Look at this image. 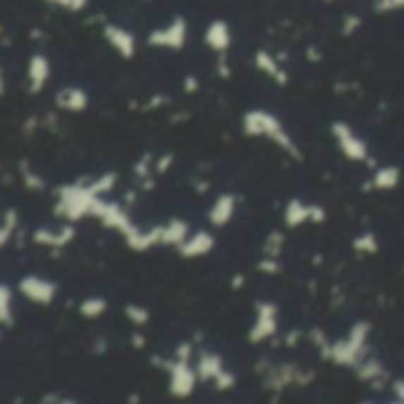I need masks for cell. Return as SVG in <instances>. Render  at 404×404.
I'll return each instance as SVG.
<instances>
[{"mask_svg":"<svg viewBox=\"0 0 404 404\" xmlns=\"http://www.w3.org/2000/svg\"><path fill=\"white\" fill-rule=\"evenodd\" d=\"M116 173L106 171L99 175H87L73 183H64L55 190V206L52 213L64 222H83L95 218V208L104 197H109L116 187Z\"/></svg>","mask_w":404,"mask_h":404,"instance_id":"obj_1","label":"cell"},{"mask_svg":"<svg viewBox=\"0 0 404 404\" xmlns=\"http://www.w3.org/2000/svg\"><path fill=\"white\" fill-rule=\"evenodd\" d=\"M241 130H244L246 137L267 140V142H272L277 149H281L286 157H291L295 161L302 159V154L298 149V145H295L293 135L288 133L284 121H281L274 111L260 109V106L248 109L244 116H241Z\"/></svg>","mask_w":404,"mask_h":404,"instance_id":"obj_2","label":"cell"},{"mask_svg":"<svg viewBox=\"0 0 404 404\" xmlns=\"http://www.w3.org/2000/svg\"><path fill=\"white\" fill-rule=\"evenodd\" d=\"M369 336H372V324L369 322H355L350 331L338 341H331V348L324 360L333 362L336 367L355 369L362 360H367L369 353Z\"/></svg>","mask_w":404,"mask_h":404,"instance_id":"obj_3","label":"cell"},{"mask_svg":"<svg viewBox=\"0 0 404 404\" xmlns=\"http://www.w3.org/2000/svg\"><path fill=\"white\" fill-rule=\"evenodd\" d=\"M331 137L336 147H338V152L348 161H353V164H372V152H369L367 140L345 121H333Z\"/></svg>","mask_w":404,"mask_h":404,"instance_id":"obj_4","label":"cell"},{"mask_svg":"<svg viewBox=\"0 0 404 404\" xmlns=\"http://www.w3.org/2000/svg\"><path fill=\"white\" fill-rule=\"evenodd\" d=\"M314 381V374L310 369L298 367L295 362H281V365L269 367L262 376V388L269 393H284L291 386H310Z\"/></svg>","mask_w":404,"mask_h":404,"instance_id":"obj_5","label":"cell"},{"mask_svg":"<svg viewBox=\"0 0 404 404\" xmlns=\"http://www.w3.org/2000/svg\"><path fill=\"white\" fill-rule=\"evenodd\" d=\"M187 40H190V22H187L183 15H175L173 19H168L166 24L152 29L149 36H147V43H149L152 48L171 50V52L185 50Z\"/></svg>","mask_w":404,"mask_h":404,"instance_id":"obj_6","label":"cell"},{"mask_svg":"<svg viewBox=\"0 0 404 404\" xmlns=\"http://www.w3.org/2000/svg\"><path fill=\"white\" fill-rule=\"evenodd\" d=\"M197 374L201 381L206 383H213L215 390H220V393H225V390H232L237 386V376H234L230 369H227L225 360L213 353V350H201L199 357H197Z\"/></svg>","mask_w":404,"mask_h":404,"instance_id":"obj_7","label":"cell"},{"mask_svg":"<svg viewBox=\"0 0 404 404\" xmlns=\"http://www.w3.org/2000/svg\"><path fill=\"white\" fill-rule=\"evenodd\" d=\"M166 372H168V393L178 400H187V397L194 395V390L199 386V374L197 367L190 365V360H173L166 362Z\"/></svg>","mask_w":404,"mask_h":404,"instance_id":"obj_8","label":"cell"},{"mask_svg":"<svg viewBox=\"0 0 404 404\" xmlns=\"http://www.w3.org/2000/svg\"><path fill=\"white\" fill-rule=\"evenodd\" d=\"M95 218L102 222L106 230L118 232L121 237H123V241L130 239L133 234L137 232V227H140V225H135V222H133V215L128 213V208L123 204H118V201H111L109 197H104L97 204Z\"/></svg>","mask_w":404,"mask_h":404,"instance_id":"obj_9","label":"cell"},{"mask_svg":"<svg viewBox=\"0 0 404 404\" xmlns=\"http://www.w3.org/2000/svg\"><path fill=\"white\" fill-rule=\"evenodd\" d=\"M279 331V307L272 300H258L255 302V319L248 329V343L260 345V343L272 341Z\"/></svg>","mask_w":404,"mask_h":404,"instance_id":"obj_10","label":"cell"},{"mask_svg":"<svg viewBox=\"0 0 404 404\" xmlns=\"http://www.w3.org/2000/svg\"><path fill=\"white\" fill-rule=\"evenodd\" d=\"M17 293L29 302H33V305L48 307L55 302L59 286L48 277H40V274H24L17 284Z\"/></svg>","mask_w":404,"mask_h":404,"instance_id":"obj_11","label":"cell"},{"mask_svg":"<svg viewBox=\"0 0 404 404\" xmlns=\"http://www.w3.org/2000/svg\"><path fill=\"white\" fill-rule=\"evenodd\" d=\"M284 225L286 227H302V225H322L326 222V211L319 204H312V201H302L298 197L288 199L284 206Z\"/></svg>","mask_w":404,"mask_h":404,"instance_id":"obj_12","label":"cell"},{"mask_svg":"<svg viewBox=\"0 0 404 404\" xmlns=\"http://www.w3.org/2000/svg\"><path fill=\"white\" fill-rule=\"evenodd\" d=\"M33 244L43 246V248H52V251H59V248H66L76 239V225L73 222H59V225H45L38 227L36 232L31 234Z\"/></svg>","mask_w":404,"mask_h":404,"instance_id":"obj_13","label":"cell"},{"mask_svg":"<svg viewBox=\"0 0 404 404\" xmlns=\"http://www.w3.org/2000/svg\"><path fill=\"white\" fill-rule=\"evenodd\" d=\"M102 36L106 40V45H109L121 59H133L137 55V36H135L130 29H126L123 24L106 22L102 26Z\"/></svg>","mask_w":404,"mask_h":404,"instance_id":"obj_14","label":"cell"},{"mask_svg":"<svg viewBox=\"0 0 404 404\" xmlns=\"http://www.w3.org/2000/svg\"><path fill=\"white\" fill-rule=\"evenodd\" d=\"M239 211V197L232 192H222L218 197L213 199L211 208H208L206 218H208V225L213 230H220V227H227L230 222L234 220V215Z\"/></svg>","mask_w":404,"mask_h":404,"instance_id":"obj_15","label":"cell"},{"mask_svg":"<svg viewBox=\"0 0 404 404\" xmlns=\"http://www.w3.org/2000/svg\"><path fill=\"white\" fill-rule=\"evenodd\" d=\"M52 78V64L48 55L43 52H33L26 62V85H29V92L36 95V92H43L45 85L50 83Z\"/></svg>","mask_w":404,"mask_h":404,"instance_id":"obj_16","label":"cell"},{"mask_svg":"<svg viewBox=\"0 0 404 404\" xmlns=\"http://www.w3.org/2000/svg\"><path fill=\"white\" fill-rule=\"evenodd\" d=\"M215 244H218V239H215L213 230H192L190 237L185 239V244L178 248V253L183 255L185 260H197L213 253Z\"/></svg>","mask_w":404,"mask_h":404,"instance_id":"obj_17","label":"cell"},{"mask_svg":"<svg viewBox=\"0 0 404 404\" xmlns=\"http://www.w3.org/2000/svg\"><path fill=\"white\" fill-rule=\"evenodd\" d=\"M204 43L218 57H225L232 48V26L225 19H213L204 31Z\"/></svg>","mask_w":404,"mask_h":404,"instance_id":"obj_18","label":"cell"},{"mask_svg":"<svg viewBox=\"0 0 404 404\" xmlns=\"http://www.w3.org/2000/svg\"><path fill=\"white\" fill-rule=\"evenodd\" d=\"M55 106L66 114H83L87 106H90V95H87V90L80 85H64L57 90Z\"/></svg>","mask_w":404,"mask_h":404,"instance_id":"obj_19","label":"cell"},{"mask_svg":"<svg viewBox=\"0 0 404 404\" xmlns=\"http://www.w3.org/2000/svg\"><path fill=\"white\" fill-rule=\"evenodd\" d=\"M253 64L262 76H267L269 80H274L277 85H286L288 83V73L281 64V59L277 55H272L269 50H258L253 57Z\"/></svg>","mask_w":404,"mask_h":404,"instance_id":"obj_20","label":"cell"},{"mask_svg":"<svg viewBox=\"0 0 404 404\" xmlns=\"http://www.w3.org/2000/svg\"><path fill=\"white\" fill-rule=\"evenodd\" d=\"M161 246H173L178 251L185 244V239L192 234L190 222L185 218H168L166 222H161Z\"/></svg>","mask_w":404,"mask_h":404,"instance_id":"obj_21","label":"cell"},{"mask_svg":"<svg viewBox=\"0 0 404 404\" xmlns=\"http://www.w3.org/2000/svg\"><path fill=\"white\" fill-rule=\"evenodd\" d=\"M400 183H402V171L393 164L376 166L372 173V180H369L372 190H376V192H393L400 187Z\"/></svg>","mask_w":404,"mask_h":404,"instance_id":"obj_22","label":"cell"},{"mask_svg":"<svg viewBox=\"0 0 404 404\" xmlns=\"http://www.w3.org/2000/svg\"><path fill=\"white\" fill-rule=\"evenodd\" d=\"M355 376L360 381L369 383V386H381V383L388 379V372H386V367H383L379 360L367 357V360H362L360 365L355 367Z\"/></svg>","mask_w":404,"mask_h":404,"instance_id":"obj_23","label":"cell"},{"mask_svg":"<svg viewBox=\"0 0 404 404\" xmlns=\"http://www.w3.org/2000/svg\"><path fill=\"white\" fill-rule=\"evenodd\" d=\"M19 227H22V213L12 206L5 208L3 222H0V246H10L15 234H19Z\"/></svg>","mask_w":404,"mask_h":404,"instance_id":"obj_24","label":"cell"},{"mask_svg":"<svg viewBox=\"0 0 404 404\" xmlns=\"http://www.w3.org/2000/svg\"><path fill=\"white\" fill-rule=\"evenodd\" d=\"M0 324L5 329L15 324V288L10 284L0 286Z\"/></svg>","mask_w":404,"mask_h":404,"instance_id":"obj_25","label":"cell"},{"mask_svg":"<svg viewBox=\"0 0 404 404\" xmlns=\"http://www.w3.org/2000/svg\"><path fill=\"white\" fill-rule=\"evenodd\" d=\"M106 310H109V300L102 298V295H87L78 302V312L85 319H99Z\"/></svg>","mask_w":404,"mask_h":404,"instance_id":"obj_26","label":"cell"},{"mask_svg":"<svg viewBox=\"0 0 404 404\" xmlns=\"http://www.w3.org/2000/svg\"><path fill=\"white\" fill-rule=\"evenodd\" d=\"M381 248V241L374 232H360L353 239V251L360 255H376Z\"/></svg>","mask_w":404,"mask_h":404,"instance_id":"obj_27","label":"cell"},{"mask_svg":"<svg viewBox=\"0 0 404 404\" xmlns=\"http://www.w3.org/2000/svg\"><path fill=\"white\" fill-rule=\"evenodd\" d=\"M286 246V234L281 230H272L265 237V244H262V255H269V258H281Z\"/></svg>","mask_w":404,"mask_h":404,"instance_id":"obj_28","label":"cell"},{"mask_svg":"<svg viewBox=\"0 0 404 404\" xmlns=\"http://www.w3.org/2000/svg\"><path fill=\"white\" fill-rule=\"evenodd\" d=\"M123 314H126V319L130 322L133 326H147L152 322L149 307L137 305V302H128V305L123 307Z\"/></svg>","mask_w":404,"mask_h":404,"instance_id":"obj_29","label":"cell"},{"mask_svg":"<svg viewBox=\"0 0 404 404\" xmlns=\"http://www.w3.org/2000/svg\"><path fill=\"white\" fill-rule=\"evenodd\" d=\"M19 173H22V183L29 187V190L33 192H40L45 187V180H43V175H38L29 164H22L19 166Z\"/></svg>","mask_w":404,"mask_h":404,"instance_id":"obj_30","label":"cell"},{"mask_svg":"<svg viewBox=\"0 0 404 404\" xmlns=\"http://www.w3.org/2000/svg\"><path fill=\"white\" fill-rule=\"evenodd\" d=\"M255 269L262 274H279L281 272V262L279 258H269V255H262V258L258 260V265H255Z\"/></svg>","mask_w":404,"mask_h":404,"instance_id":"obj_31","label":"cell"},{"mask_svg":"<svg viewBox=\"0 0 404 404\" xmlns=\"http://www.w3.org/2000/svg\"><path fill=\"white\" fill-rule=\"evenodd\" d=\"M48 3L57 5V8H62L66 12H83L90 0H48Z\"/></svg>","mask_w":404,"mask_h":404,"instance_id":"obj_32","label":"cell"},{"mask_svg":"<svg viewBox=\"0 0 404 404\" xmlns=\"http://www.w3.org/2000/svg\"><path fill=\"white\" fill-rule=\"evenodd\" d=\"M360 26H362L360 15H345L343 17V24H341V33L343 36H353V33L360 31Z\"/></svg>","mask_w":404,"mask_h":404,"instance_id":"obj_33","label":"cell"},{"mask_svg":"<svg viewBox=\"0 0 404 404\" xmlns=\"http://www.w3.org/2000/svg\"><path fill=\"white\" fill-rule=\"evenodd\" d=\"M376 12H395V10H404V0H376L374 3Z\"/></svg>","mask_w":404,"mask_h":404,"instance_id":"obj_34","label":"cell"},{"mask_svg":"<svg viewBox=\"0 0 404 404\" xmlns=\"http://www.w3.org/2000/svg\"><path fill=\"white\" fill-rule=\"evenodd\" d=\"M192 353H194L192 343H180V345L175 348V355L173 357H178V360H192Z\"/></svg>","mask_w":404,"mask_h":404,"instance_id":"obj_35","label":"cell"},{"mask_svg":"<svg viewBox=\"0 0 404 404\" xmlns=\"http://www.w3.org/2000/svg\"><path fill=\"white\" fill-rule=\"evenodd\" d=\"M40 404H80L76 400H71V397H59V395H45L43 402Z\"/></svg>","mask_w":404,"mask_h":404,"instance_id":"obj_36","label":"cell"},{"mask_svg":"<svg viewBox=\"0 0 404 404\" xmlns=\"http://www.w3.org/2000/svg\"><path fill=\"white\" fill-rule=\"evenodd\" d=\"M171 164H173V157L171 154H164L159 161H154V173H166Z\"/></svg>","mask_w":404,"mask_h":404,"instance_id":"obj_37","label":"cell"},{"mask_svg":"<svg viewBox=\"0 0 404 404\" xmlns=\"http://www.w3.org/2000/svg\"><path fill=\"white\" fill-rule=\"evenodd\" d=\"M199 90V78L197 76H187L185 78V92H197Z\"/></svg>","mask_w":404,"mask_h":404,"instance_id":"obj_38","label":"cell"},{"mask_svg":"<svg viewBox=\"0 0 404 404\" xmlns=\"http://www.w3.org/2000/svg\"><path fill=\"white\" fill-rule=\"evenodd\" d=\"M393 393H395L397 400L404 402V379H397V381L393 383Z\"/></svg>","mask_w":404,"mask_h":404,"instance_id":"obj_39","label":"cell"},{"mask_svg":"<svg viewBox=\"0 0 404 404\" xmlns=\"http://www.w3.org/2000/svg\"><path fill=\"white\" fill-rule=\"evenodd\" d=\"M130 343H133L135 348H145V343H147V341H145V336H142V333H133Z\"/></svg>","mask_w":404,"mask_h":404,"instance_id":"obj_40","label":"cell"},{"mask_svg":"<svg viewBox=\"0 0 404 404\" xmlns=\"http://www.w3.org/2000/svg\"><path fill=\"white\" fill-rule=\"evenodd\" d=\"M244 277H241V274H234V279H232V288H234V291H237V288H241V286H244Z\"/></svg>","mask_w":404,"mask_h":404,"instance_id":"obj_41","label":"cell"},{"mask_svg":"<svg viewBox=\"0 0 404 404\" xmlns=\"http://www.w3.org/2000/svg\"><path fill=\"white\" fill-rule=\"evenodd\" d=\"M362 404H376V402H362ZM390 404H404V402H400V400H395V402H390Z\"/></svg>","mask_w":404,"mask_h":404,"instance_id":"obj_42","label":"cell"},{"mask_svg":"<svg viewBox=\"0 0 404 404\" xmlns=\"http://www.w3.org/2000/svg\"><path fill=\"white\" fill-rule=\"evenodd\" d=\"M326 3H333V0H326Z\"/></svg>","mask_w":404,"mask_h":404,"instance_id":"obj_43","label":"cell"}]
</instances>
